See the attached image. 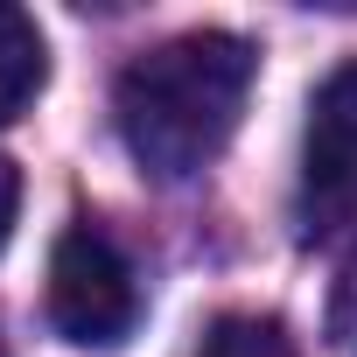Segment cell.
<instances>
[{
    "label": "cell",
    "mask_w": 357,
    "mask_h": 357,
    "mask_svg": "<svg viewBox=\"0 0 357 357\" xmlns=\"http://www.w3.org/2000/svg\"><path fill=\"white\" fill-rule=\"evenodd\" d=\"M197 357H301L294 336L273 315H218L197 343Z\"/></svg>",
    "instance_id": "cell-5"
},
{
    "label": "cell",
    "mask_w": 357,
    "mask_h": 357,
    "mask_svg": "<svg viewBox=\"0 0 357 357\" xmlns=\"http://www.w3.org/2000/svg\"><path fill=\"white\" fill-rule=\"evenodd\" d=\"M252 77H259L252 43L225 29H190L140 50L112 84V119L140 175H154V183L204 175L238 133Z\"/></svg>",
    "instance_id": "cell-1"
},
{
    "label": "cell",
    "mask_w": 357,
    "mask_h": 357,
    "mask_svg": "<svg viewBox=\"0 0 357 357\" xmlns=\"http://www.w3.org/2000/svg\"><path fill=\"white\" fill-rule=\"evenodd\" d=\"M15 218H22V168L0 154V252H8V238H15Z\"/></svg>",
    "instance_id": "cell-7"
},
{
    "label": "cell",
    "mask_w": 357,
    "mask_h": 357,
    "mask_svg": "<svg viewBox=\"0 0 357 357\" xmlns=\"http://www.w3.org/2000/svg\"><path fill=\"white\" fill-rule=\"evenodd\" d=\"M50 322L56 336L84 343V350H112L133 336L140 322V287L126 252L98 231V225H70L50 252Z\"/></svg>",
    "instance_id": "cell-2"
},
{
    "label": "cell",
    "mask_w": 357,
    "mask_h": 357,
    "mask_svg": "<svg viewBox=\"0 0 357 357\" xmlns=\"http://www.w3.org/2000/svg\"><path fill=\"white\" fill-rule=\"evenodd\" d=\"M329 343H336L343 357H357V259H350V273L336 280V301H329Z\"/></svg>",
    "instance_id": "cell-6"
},
{
    "label": "cell",
    "mask_w": 357,
    "mask_h": 357,
    "mask_svg": "<svg viewBox=\"0 0 357 357\" xmlns=\"http://www.w3.org/2000/svg\"><path fill=\"white\" fill-rule=\"evenodd\" d=\"M294 218L301 238H336L343 225H357V56L336 63L308 98Z\"/></svg>",
    "instance_id": "cell-3"
},
{
    "label": "cell",
    "mask_w": 357,
    "mask_h": 357,
    "mask_svg": "<svg viewBox=\"0 0 357 357\" xmlns=\"http://www.w3.org/2000/svg\"><path fill=\"white\" fill-rule=\"evenodd\" d=\"M50 77V50H43V29L22 15V8H0V126L22 119L36 105Z\"/></svg>",
    "instance_id": "cell-4"
}]
</instances>
